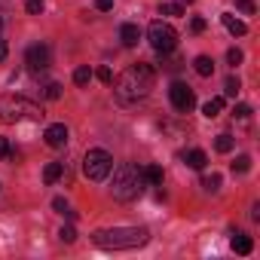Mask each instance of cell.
<instances>
[{"label": "cell", "mask_w": 260, "mask_h": 260, "mask_svg": "<svg viewBox=\"0 0 260 260\" xmlns=\"http://www.w3.org/2000/svg\"><path fill=\"white\" fill-rule=\"evenodd\" d=\"M214 150H217V153H230V150H233V138H230V135H217Z\"/></svg>", "instance_id": "cell-20"}, {"label": "cell", "mask_w": 260, "mask_h": 260, "mask_svg": "<svg viewBox=\"0 0 260 260\" xmlns=\"http://www.w3.org/2000/svg\"><path fill=\"white\" fill-rule=\"evenodd\" d=\"M49 61H52V49H49L46 43H34V46H28V52H25V64H28L34 74L46 71Z\"/></svg>", "instance_id": "cell-8"}, {"label": "cell", "mask_w": 260, "mask_h": 260, "mask_svg": "<svg viewBox=\"0 0 260 260\" xmlns=\"http://www.w3.org/2000/svg\"><path fill=\"white\" fill-rule=\"evenodd\" d=\"M220 110H223V98H208V101L202 104V113H205L208 119H214Z\"/></svg>", "instance_id": "cell-16"}, {"label": "cell", "mask_w": 260, "mask_h": 260, "mask_svg": "<svg viewBox=\"0 0 260 260\" xmlns=\"http://www.w3.org/2000/svg\"><path fill=\"white\" fill-rule=\"evenodd\" d=\"M25 10H28L31 16H40V13H43V0H28Z\"/></svg>", "instance_id": "cell-27"}, {"label": "cell", "mask_w": 260, "mask_h": 260, "mask_svg": "<svg viewBox=\"0 0 260 260\" xmlns=\"http://www.w3.org/2000/svg\"><path fill=\"white\" fill-rule=\"evenodd\" d=\"M89 80H92V71L89 68H77L74 71V83L77 86H89Z\"/></svg>", "instance_id": "cell-19"}, {"label": "cell", "mask_w": 260, "mask_h": 260, "mask_svg": "<svg viewBox=\"0 0 260 260\" xmlns=\"http://www.w3.org/2000/svg\"><path fill=\"white\" fill-rule=\"evenodd\" d=\"M159 13L162 16H184V4H162Z\"/></svg>", "instance_id": "cell-21"}, {"label": "cell", "mask_w": 260, "mask_h": 260, "mask_svg": "<svg viewBox=\"0 0 260 260\" xmlns=\"http://www.w3.org/2000/svg\"><path fill=\"white\" fill-rule=\"evenodd\" d=\"M220 22H223V28H226L233 37H245V34H248V25H245L242 19H236L233 13H223V16H220Z\"/></svg>", "instance_id": "cell-11"}, {"label": "cell", "mask_w": 260, "mask_h": 260, "mask_svg": "<svg viewBox=\"0 0 260 260\" xmlns=\"http://www.w3.org/2000/svg\"><path fill=\"white\" fill-rule=\"evenodd\" d=\"M0 28H4V19H0Z\"/></svg>", "instance_id": "cell-36"}, {"label": "cell", "mask_w": 260, "mask_h": 260, "mask_svg": "<svg viewBox=\"0 0 260 260\" xmlns=\"http://www.w3.org/2000/svg\"><path fill=\"white\" fill-rule=\"evenodd\" d=\"M147 40L156 52H172L178 46V31L169 25V22H153L147 28Z\"/></svg>", "instance_id": "cell-6"}, {"label": "cell", "mask_w": 260, "mask_h": 260, "mask_svg": "<svg viewBox=\"0 0 260 260\" xmlns=\"http://www.w3.org/2000/svg\"><path fill=\"white\" fill-rule=\"evenodd\" d=\"M187 4H193V0H187Z\"/></svg>", "instance_id": "cell-37"}, {"label": "cell", "mask_w": 260, "mask_h": 260, "mask_svg": "<svg viewBox=\"0 0 260 260\" xmlns=\"http://www.w3.org/2000/svg\"><path fill=\"white\" fill-rule=\"evenodd\" d=\"M202 187H205L208 193H214V190L220 187V175H205V178H202Z\"/></svg>", "instance_id": "cell-23"}, {"label": "cell", "mask_w": 260, "mask_h": 260, "mask_svg": "<svg viewBox=\"0 0 260 260\" xmlns=\"http://www.w3.org/2000/svg\"><path fill=\"white\" fill-rule=\"evenodd\" d=\"M110 169H113V156L107 150H101V147L98 150H89L86 159H83V175L89 181H104L110 175Z\"/></svg>", "instance_id": "cell-5"}, {"label": "cell", "mask_w": 260, "mask_h": 260, "mask_svg": "<svg viewBox=\"0 0 260 260\" xmlns=\"http://www.w3.org/2000/svg\"><path fill=\"white\" fill-rule=\"evenodd\" d=\"M233 251L236 254H251V248H254V242H251V236H245V233H233Z\"/></svg>", "instance_id": "cell-12"}, {"label": "cell", "mask_w": 260, "mask_h": 260, "mask_svg": "<svg viewBox=\"0 0 260 260\" xmlns=\"http://www.w3.org/2000/svg\"><path fill=\"white\" fill-rule=\"evenodd\" d=\"M43 95H46L49 101H55V98H61V83H49V86L43 89Z\"/></svg>", "instance_id": "cell-25"}, {"label": "cell", "mask_w": 260, "mask_h": 260, "mask_svg": "<svg viewBox=\"0 0 260 260\" xmlns=\"http://www.w3.org/2000/svg\"><path fill=\"white\" fill-rule=\"evenodd\" d=\"M58 239L71 245V242H77V230H74V226H61V233H58Z\"/></svg>", "instance_id": "cell-26"}, {"label": "cell", "mask_w": 260, "mask_h": 260, "mask_svg": "<svg viewBox=\"0 0 260 260\" xmlns=\"http://www.w3.org/2000/svg\"><path fill=\"white\" fill-rule=\"evenodd\" d=\"M144 181L153 187H162V169L159 166H144Z\"/></svg>", "instance_id": "cell-17"}, {"label": "cell", "mask_w": 260, "mask_h": 260, "mask_svg": "<svg viewBox=\"0 0 260 260\" xmlns=\"http://www.w3.org/2000/svg\"><path fill=\"white\" fill-rule=\"evenodd\" d=\"M190 28H193V34H202V31H205V19H193Z\"/></svg>", "instance_id": "cell-33"}, {"label": "cell", "mask_w": 260, "mask_h": 260, "mask_svg": "<svg viewBox=\"0 0 260 260\" xmlns=\"http://www.w3.org/2000/svg\"><path fill=\"white\" fill-rule=\"evenodd\" d=\"M46 113H43V107L40 104H34V101H28V98H22V95H4L0 98V119L4 122H40Z\"/></svg>", "instance_id": "cell-4"}, {"label": "cell", "mask_w": 260, "mask_h": 260, "mask_svg": "<svg viewBox=\"0 0 260 260\" xmlns=\"http://www.w3.org/2000/svg\"><path fill=\"white\" fill-rule=\"evenodd\" d=\"M144 187H147L144 169L125 162V166H119V169L113 172V187H110V193H113L116 202H135V199L144 193Z\"/></svg>", "instance_id": "cell-3"}, {"label": "cell", "mask_w": 260, "mask_h": 260, "mask_svg": "<svg viewBox=\"0 0 260 260\" xmlns=\"http://www.w3.org/2000/svg\"><path fill=\"white\" fill-rule=\"evenodd\" d=\"M153 77H156V71H153L150 64H144V61L128 64V68L116 77V83H113V95H116V101L132 104V101L147 98L150 89H153Z\"/></svg>", "instance_id": "cell-1"}, {"label": "cell", "mask_w": 260, "mask_h": 260, "mask_svg": "<svg viewBox=\"0 0 260 260\" xmlns=\"http://www.w3.org/2000/svg\"><path fill=\"white\" fill-rule=\"evenodd\" d=\"M233 113H236L239 119H248V116H251V107H248V104H236V110H233Z\"/></svg>", "instance_id": "cell-30"}, {"label": "cell", "mask_w": 260, "mask_h": 260, "mask_svg": "<svg viewBox=\"0 0 260 260\" xmlns=\"http://www.w3.org/2000/svg\"><path fill=\"white\" fill-rule=\"evenodd\" d=\"M95 77H98L101 83H107V86L113 83V71H110V68H98V74H95Z\"/></svg>", "instance_id": "cell-28"}, {"label": "cell", "mask_w": 260, "mask_h": 260, "mask_svg": "<svg viewBox=\"0 0 260 260\" xmlns=\"http://www.w3.org/2000/svg\"><path fill=\"white\" fill-rule=\"evenodd\" d=\"M95 10H101V13H110V10H113V0H95Z\"/></svg>", "instance_id": "cell-31"}, {"label": "cell", "mask_w": 260, "mask_h": 260, "mask_svg": "<svg viewBox=\"0 0 260 260\" xmlns=\"http://www.w3.org/2000/svg\"><path fill=\"white\" fill-rule=\"evenodd\" d=\"M61 175H64V162H49V166L43 169V181H46V184H55Z\"/></svg>", "instance_id": "cell-15"}, {"label": "cell", "mask_w": 260, "mask_h": 260, "mask_svg": "<svg viewBox=\"0 0 260 260\" xmlns=\"http://www.w3.org/2000/svg\"><path fill=\"white\" fill-rule=\"evenodd\" d=\"M7 52H10V49H7V43H4V40H0V61H4V58H7Z\"/></svg>", "instance_id": "cell-35"}, {"label": "cell", "mask_w": 260, "mask_h": 260, "mask_svg": "<svg viewBox=\"0 0 260 260\" xmlns=\"http://www.w3.org/2000/svg\"><path fill=\"white\" fill-rule=\"evenodd\" d=\"M169 98H172V107L181 110V113H187V110L196 107V95H193V89H190L187 83H181V80H175V83L169 86Z\"/></svg>", "instance_id": "cell-7"}, {"label": "cell", "mask_w": 260, "mask_h": 260, "mask_svg": "<svg viewBox=\"0 0 260 260\" xmlns=\"http://www.w3.org/2000/svg\"><path fill=\"white\" fill-rule=\"evenodd\" d=\"M119 40H122V46H138V40H141V28L138 25H132V22H125L122 28H119Z\"/></svg>", "instance_id": "cell-10"}, {"label": "cell", "mask_w": 260, "mask_h": 260, "mask_svg": "<svg viewBox=\"0 0 260 260\" xmlns=\"http://www.w3.org/2000/svg\"><path fill=\"white\" fill-rule=\"evenodd\" d=\"M239 89H242V83H239L236 77H230V80H226V86H223V92H226L230 98H236V95H239Z\"/></svg>", "instance_id": "cell-24"}, {"label": "cell", "mask_w": 260, "mask_h": 260, "mask_svg": "<svg viewBox=\"0 0 260 260\" xmlns=\"http://www.w3.org/2000/svg\"><path fill=\"white\" fill-rule=\"evenodd\" d=\"M184 159H187V166H190V169H196V172H202V169H205V162H208L205 150H190Z\"/></svg>", "instance_id": "cell-14"}, {"label": "cell", "mask_w": 260, "mask_h": 260, "mask_svg": "<svg viewBox=\"0 0 260 260\" xmlns=\"http://www.w3.org/2000/svg\"><path fill=\"white\" fill-rule=\"evenodd\" d=\"M150 239L144 226H113V230H98L92 242L107 251H128V248H141Z\"/></svg>", "instance_id": "cell-2"}, {"label": "cell", "mask_w": 260, "mask_h": 260, "mask_svg": "<svg viewBox=\"0 0 260 260\" xmlns=\"http://www.w3.org/2000/svg\"><path fill=\"white\" fill-rule=\"evenodd\" d=\"M52 208H55V211H61V214H64V211H68V202H64V199H61V196H58V199H52Z\"/></svg>", "instance_id": "cell-34"}, {"label": "cell", "mask_w": 260, "mask_h": 260, "mask_svg": "<svg viewBox=\"0 0 260 260\" xmlns=\"http://www.w3.org/2000/svg\"><path fill=\"white\" fill-rule=\"evenodd\" d=\"M43 138H46L49 147H64L68 144V125L64 122H52L46 132H43Z\"/></svg>", "instance_id": "cell-9"}, {"label": "cell", "mask_w": 260, "mask_h": 260, "mask_svg": "<svg viewBox=\"0 0 260 260\" xmlns=\"http://www.w3.org/2000/svg\"><path fill=\"white\" fill-rule=\"evenodd\" d=\"M248 169H251V156H245V153H242V156H236L233 172H239V175H242V172H248Z\"/></svg>", "instance_id": "cell-22"}, {"label": "cell", "mask_w": 260, "mask_h": 260, "mask_svg": "<svg viewBox=\"0 0 260 260\" xmlns=\"http://www.w3.org/2000/svg\"><path fill=\"white\" fill-rule=\"evenodd\" d=\"M193 68H196V74H199V77H211V74H214V61H211L208 55H196Z\"/></svg>", "instance_id": "cell-13"}, {"label": "cell", "mask_w": 260, "mask_h": 260, "mask_svg": "<svg viewBox=\"0 0 260 260\" xmlns=\"http://www.w3.org/2000/svg\"><path fill=\"white\" fill-rule=\"evenodd\" d=\"M242 58H245L242 49H230V52H226V61H230V64H242Z\"/></svg>", "instance_id": "cell-29"}, {"label": "cell", "mask_w": 260, "mask_h": 260, "mask_svg": "<svg viewBox=\"0 0 260 260\" xmlns=\"http://www.w3.org/2000/svg\"><path fill=\"white\" fill-rule=\"evenodd\" d=\"M0 159H4V162H13V159H16V150L10 147V141H7L4 135H0Z\"/></svg>", "instance_id": "cell-18"}, {"label": "cell", "mask_w": 260, "mask_h": 260, "mask_svg": "<svg viewBox=\"0 0 260 260\" xmlns=\"http://www.w3.org/2000/svg\"><path fill=\"white\" fill-rule=\"evenodd\" d=\"M236 7H239L242 13H248V16L254 13V4H251V0H236Z\"/></svg>", "instance_id": "cell-32"}]
</instances>
